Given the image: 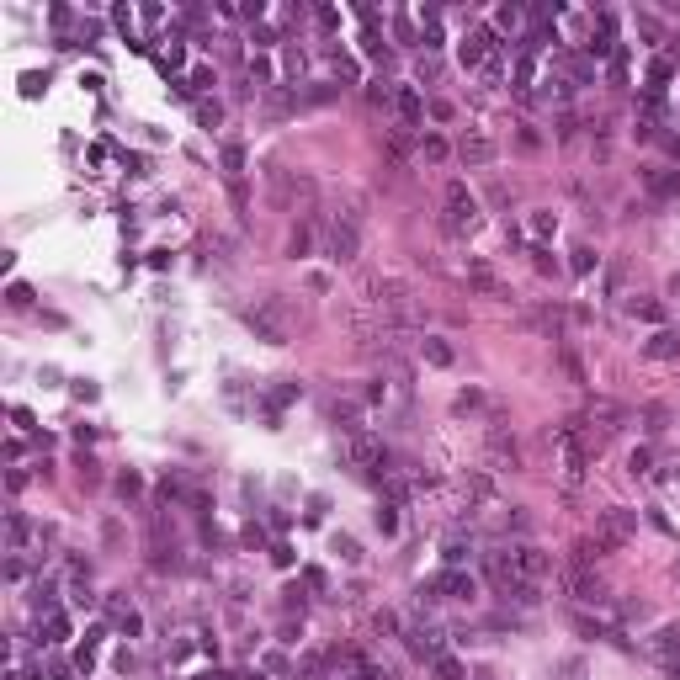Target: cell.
Wrapping results in <instances>:
<instances>
[{
    "label": "cell",
    "instance_id": "2e32d148",
    "mask_svg": "<svg viewBox=\"0 0 680 680\" xmlns=\"http://www.w3.org/2000/svg\"><path fill=\"white\" fill-rule=\"evenodd\" d=\"M675 351H680V335L675 330H659L654 340H648V357H675Z\"/></svg>",
    "mask_w": 680,
    "mask_h": 680
},
{
    "label": "cell",
    "instance_id": "7a4b0ae2",
    "mask_svg": "<svg viewBox=\"0 0 680 680\" xmlns=\"http://www.w3.org/2000/svg\"><path fill=\"white\" fill-rule=\"evenodd\" d=\"M638 532V515L633 511H622V505H611V511H601L596 515V542H601V553H617L622 542Z\"/></svg>",
    "mask_w": 680,
    "mask_h": 680
},
{
    "label": "cell",
    "instance_id": "1f68e13d",
    "mask_svg": "<svg viewBox=\"0 0 680 680\" xmlns=\"http://www.w3.org/2000/svg\"><path fill=\"white\" fill-rule=\"evenodd\" d=\"M643 420H648V430H665V420H669V409H665V404H654V409H648V415H643Z\"/></svg>",
    "mask_w": 680,
    "mask_h": 680
},
{
    "label": "cell",
    "instance_id": "603a6c76",
    "mask_svg": "<svg viewBox=\"0 0 680 680\" xmlns=\"http://www.w3.org/2000/svg\"><path fill=\"white\" fill-rule=\"evenodd\" d=\"M6 303H11V309H27V303H32V287H27V282H16L11 293H6Z\"/></svg>",
    "mask_w": 680,
    "mask_h": 680
},
{
    "label": "cell",
    "instance_id": "ba28073f",
    "mask_svg": "<svg viewBox=\"0 0 680 680\" xmlns=\"http://www.w3.org/2000/svg\"><path fill=\"white\" fill-rule=\"evenodd\" d=\"M324 239H330V255H335V261H351V255H357V218H346V224L335 218V224L324 229Z\"/></svg>",
    "mask_w": 680,
    "mask_h": 680
},
{
    "label": "cell",
    "instance_id": "5b68a950",
    "mask_svg": "<svg viewBox=\"0 0 680 680\" xmlns=\"http://www.w3.org/2000/svg\"><path fill=\"white\" fill-rule=\"evenodd\" d=\"M351 463H357L361 473H383V478H388V452H383V442H372L367 430L351 436Z\"/></svg>",
    "mask_w": 680,
    "mask_h": 680
},
{
    "label": "cell",
    "instance_id": "277c9868",
    "mask_svg": "<svg viewBox=\"0 0 680 680\" xmlns=\"http://www.w3.org/2000/svg\"><path fill=\"white\" fill-rule=\"evenodd\" d=\"M447 229H473L478 224V203H473V191L463 186V181H447Z\"/></svg>",
    "mask_w": 680,
    "mask_h": 680
},
{
    "label": "cell",
    "instance_id": "4fadbf2b",
    "mask_svg": "<svg viewBox=\"0 0 680 680\" xmlns=\"http://www.w3.org/2000/svg\"><path fill=\"white\" fill-rule=\"evenodd\" d=\"M436 590H442V596H452V601H468V596H473V574H463V569H447L442 579H436Z\"/></svg>",
    "mask_w": 680,
    "mask_h": 680
},
{
    "label": "cell",
    "instance_id": "4316f807",
    "mask_svg": "<svg viewBox=\"0 0 680 680\" xmlns=\"http://www.w3.org/2000/svg\"><path fill=\"white\" fill-rule=\"evenodd\" d=\"M420 149H425V160H447V139H436V133H430Z\"/></svg>",
    "mask_w": 680,
    "mask_h": 680
},
{
    "label": "cell",
    "instance_id": "4dcf8cb0",
    "mask_svg": "<svg viewBox=\"0 0 680 680\" xmlns=\"http://www.w3.org/2000/svg\"><path fill=\"white\" fill-rule=\"evenodd\" d=\"M627 468H633V473H648V468H654V457H648V452H643V447H638V452H633V457H627Z\"/></svg>",
    "mask_w": 680,
    "mask_h": 680
},
{
    "label": "cell",
    "instance_id": "5bb4252c",
    "mask_svg": "<svg viewBox=\"0 0 680 680\" xmlns=\"http://www.w3.org/2000/svg\"><path fill=\"white\" fill-rule=\"evenodd\" d=\"M420 357H425L430 367H452V346H447L442 335H425V340H420Z\"/></svg>",
    "mask_w": 680,
    "mask_h": 680
},
{
    "label": "cell",
    "instance_id": "74e56055",
    "mask_svg": "<svg viewBox=\"0 0 680 680\" xmlns=\"http://www.w3.org/2000/svg\"><path fill=\"white\" fill-rule=\"evenodd\" d=\"M271 563H282V569H287V563H293V548H287V542H276V548H271Z\"/></svg>",
    "mask_w": 680,
    "mask_h": 680
},
{
    "label": "cell",
    "instance_id": "f546056e",
    "mask_svg": "<svg viewBox=\"0 0 680 680\" xmlns=\"http://www.w3.org/2000/svg\"><path fill=\"white\" fill-rule=\"evenodd\" d=\"M250 80H255V85L271 80V59H250Z\"/></svg>",
    "mask_w": 680,
    "mask_h": 680
},
{
    "label": "cell",
    "instance_id": "ac0fdd59",
    "mask_svg": "<svg viewBox=\"0 0 680 680\" xmlns=\"http://www.w3.org/2000/svg\"><path fill=\"white\" fill-rule=\"evenodd\" d=\"M665 80H675V59H669V53H659V59L648 64V85H654V91H659V85H665Z\"/></svg>",
    "mask_w": 680,
    "mask_h": 680
},
{
    "label": "cell",
    "instance_id": "d6a6232c",
    "mask_svg": "<svg viewBox=\"0 0 680 680\" xmlns=\"http://www.w3.org/2000/svg\"><path fill=\"white\" fill-rule=\"evenodd\" d=\"M436 75H442V59H430V53H425V59H420V80H436Z\"/></svg>",
    "mask_w": 680,
    "mask_h": 680
},
{
    "label": "cell",
    "instance_id": "d4e9b609",
    "mask_svg": "<svg viewBox=\"0 0 680 680\" xmlns=\"http://www.w3.org/2000/svg\"><path fill=\"white\" fill-rule=\"evenodd\" d=\"M633 314H638V319H659V314H665V309H659L654 298H633Z\"/></svg>",
    "mask_w": 680,
    "mask_h": 680
},
{
    "label": "cell",
    "instance_id": "52a82bcc",
    "mask_svg": "<svg viewBox=\"0 0 680 680\" xmlns=\"http://www.w3.org/2000/svg\"><path fill=\"white\" fill-rule=\"evenodd\" d=\"M563 585H569L574 601H585V606H606V585H601L590 569H569V579H563Z\"/></svg>",
    "mask_w": 680,
    "mask_h": 680
},
{
    "label": "cell",
    "instance_id": "d590c367",
    "mask_svg": "<svg viewBox=\"0 0 680 680\" xmlns=\"http://www.w3.org/2000/svg\"><path fill=\"white\" fill-rule=\"evenodd\" d=\"M22 542H27V521H22V515H11V548H22Z\"/></svg>",
    "mask_w": 680,
    "mask_h": 680
},
{
    "label": "cell",
    "instance_id": "ffe728a7",
    "mask_svg": "<svg viewBox=\"0 0 680 680\" xmlns=\"http://www.w3.org/2000/svg\"><path fill=\"white\" fill-rule=\"evenodd\" d=\"M553 229H558V213H548V207H537V213H532V234H537V239H548Z\"/></svg>",
    "mask_w": 680,
    "mask_h": 680
},
{
    "label": "cell",
    "instance_id": "e575fe53",
    "mask_svg": "<svg viewBox=\"0 0 680 680\" xmlns=\"http://www.w3.org/2000/svg\"><path fill=\"white\" fill-rule=\"evenodd\" d=\"M532 261H537V271H558V261H553V255L542 250V245H537V250H532Z\"/></svg>",
    "mask_w": 680,
    "mask_h": 680
},
{
    "label": "cell",
    "instance_id": "cb8c5ba5",
    "mask_svg": "<svg viewBox=\"0 0 680 680\" xmlns=\"http://www.w3.org/2000/svg\"><path fill=\"white\" fill-rule=\"evenodd\" d=\"M478 404H484V394H478V388H468V394H457V415H468V409H478Z\"/></svg>",
    "mask_w": 680,
    "mask_h": 680
},
{
    "label": "cell",
    "instance_id": "8fae6325",
    "mask_svg": "<svg viewBox=\"0 0 680 680\" xmlns=\"http://www.w3.org/2000/svg\"><path fill=\"white\" fill-rule=\"evenodd\" d=\"M409 654H420V659H442V633L436 627H409Z\"/></svg>",
    "mask_w": 680,
    "mask_h": 680
},
{
    "label": "cell",
    "instance_id": "83f0119b",
    "mask_svg": "<svg viewBox=\"0 0 680 680\" xmlns=\"http://www.w3.org/2000/svg\"><path fill=\"white\" fill-rule=\"evenodd\" d=\"M197 117H203V128H218V117H224V112H218V101H203V107H197Z\"/></svg>",
    "mask_w": 680,
    "mask_h": 680
},
{
    "label": "cell",
    "instance_id": "9a60e30c",
    "mask_svg": "<svg viewBox=\"0 0 680 680\" xmlns=\"http://www.w3.org/2000/svg\"><path fill=\"white\" fill-rule=\"evenodd\" d=\"M457 155H463L468 165H489V160H494V143L489 139H463V143H457Z\"/></svg>",
    "mask_w": 680,
    "mask_h": 680
},
{
    "label": "cell",
    "instance_id": "9c48e42d",
    "mask_svg": "<svg viewBox=\"0 0 680 680\" xmlns=\"http://www.w3.org/2000/svg\"><path fill=\"white\" fill-rule=\"evenodd\" d=\"M394 112L404 117V128H415V122L425 117V101H420L415 85H394Z\"/></svg>",
    "mask_w": 680,
    "mask_h": 680
},
{
    "label": "cell",
    "instance_id": "7c38bea8",
    "mask_svg": "<svg viewBox=\"0 0 680 680\" xmlns=\"http://www.w3.org/2000/svg\"><path fill=\"white\" fill-rule=\"evenodd\" d=\"M643 186L654 191L659 203H669V197H680V170H648V176H643Z\"/></svg>",
    "mask_w": 680,
    "mask_h": 680
},
{
    "label": "cell",
    "instance_id": "30bf717a",
    "mask_svg": "<svg viewBox=\"0 0 680 680\" xmlns=\"http://www.w3.org/2000/svg\"><path fill=\"white\" fill-rule=\"evenodd\" d=\"M489 48H494V32H489V27H473V32L463 37V64H468V70L484 64V59H489Z\"/></svg>",
    "mask_w": 680,
    "mask_h": 680
},
{
    "label": "cell",
    "instance_id": "44dd1931",
    "mask_svg": "<svg viewBox=\"0 0 680 680\" xmlns=\"http://www.w3.org/2000/svg\"><path fill=\"white\" fill-rule=\"evenodd\" d=\"M309 245H314V234H309V229H293V239H287V255H293V261H298V255H309Z\"/></svg>",
    "mask_w": 680,
    "mask_h": 680
},
{
    "label": "cell",
    "instance_id": "836d02e7",
    "mask_svg": "<svg viewBox=\"0 0 680 680\" xmlns=\"http://www.w3.org/2000/svg\"><path fill=\"white\" fill-rule=\"evenodd\" d=\"M378 532H399V515L388 511V505H383V511H378Z\"/></svg>",
    "mask_w": 680,
    "mask_h": 680
},
{
    "label": "cell",
    "instance_id": "8d00e7d4",
    "mask_svg": "<svg viewBox=\"0 0 680 680\" xmlns=\"http://www.w3.org/2000/svg\"><path fill=\"white\" fill-rule=\"evenodd\" d=\"M43 85H48V75H27V80H22V91H27V96H37Z\"/></svg>",
    "mask_w": 680,
    "mask_h": 680
},
{
    "label": "cell",
    "instance_id": "484cf974",
    "mask_svg": "<svg viewBox=\"0 0 680 680\" xmlns=\"http://www.w3.org/2000/svg\"><path fill=\"white\" fill-rule=\"evenodd\" d=\"M59 638H70V617H48V643H59Z\"/></svg>",
    "mask_w": 680,
    "mask_h": 680
},
{
    "label": "cell",
    "instance_id": "8992f818",
    "mask_svg": "<svg viewBox=\"0 0 680 680\" xmlns=\"http://www.w3.org/2000/svg\"><path fill=\"white\" fill-rule=\"evenodd\" d=\"M648 654L665 665V675H669V669H680V622H669V627H659V633L648 638Z\"/></svg>",
    "mask_w": 680,
    "mask_h": 680
},
{
    "label": "cell",
    "instance_id": "d6986e66",
    "mask_svg": "<svg viewBox=\"0 0 680 680\" xmlns=\"http://www.w3.org/2000/svg\"><path fill=\"white\" fill-rule=\"evenodd\" d=\"M569 255H574V261H569V266H574V271H579V276H585V271H596V266H601V255H596V250H590V245H574V250H569Z\"/></svg>",
    "mask_w": 680,
    "mask_h": 680
},
{
    "label": "cell",
    "instance_id": "e0dca14e",
    "mask_svg": "<svg viewBox=\"0 0 680 680\" xmlns=\"http://www.w3.org/2000/svg\"><path fill=\"white\" fill-rule=\"evenodd\" d=\"M468 276H473L478 293H500V282H494V271H489L484 261H468Z\"/></svg>",
    "mask_w": 680,
    "mask_h": 680
},
{
    "label": "cell",
    "instance_id": "f1b7e54d",
    "mask_svg": "<svg viewBox=\"0 0 680 680\" xmlns=\"http://www.w3.org/2000/svg\"><path fill=\"white\" fill-rule=\"evenodd\" d=\"M335 553H340V558H346V563H357V558H361V548H357V542H351V537H335Z\"/></svg>",
    "mask_w": 680,
    "mask_h": 680
},
{
    "label": "cell",
    "instance_id": "6da1fadb",
    "mask_svg": "<svg viewBox=\"0 0 680 680\" xmlns=\"http://www.w3.org/2000/svg\"><path fill=\"white\" fill-rule=\"evenodd\" d=\"M293 319H298V309H293V298H282V293H271V298H261L255 309H245V324L261 335L266 346H287Z\"/></svg>",
    "mask_w": 680,
    "mask_h": 680
},
{
    "label": "cell",
    "instance_id": "3957f363",
    "mask_svg": "<svg viewBox=\"0 0 680 680\" xmlns=\"http://www.w3.org/2000/svg\"><path fill=\"white\" fill-rule=\"evenodd\" d=\"M553 574V558L542 548H511V579H521V585H542Z\"/></svg>",
    "mask_w": 680,
    "mask_h": 680
},
{
    "label": "cell",
    "instance_id": "7402d4cb",
    "mask_svg": "<svg viewBox=\"0 0 680 680\" xmlns=\"http://www.w3.org/2000/svg\"><path fill=\"white\" fill-rule=\"evenodd\" d=\"M224 170L239 181V170H245V149H239V143H229V149H224Z\"/></svg>",
    "mask_w": 680,
    "mask_h": 680
}]
</instances>
